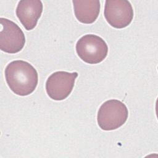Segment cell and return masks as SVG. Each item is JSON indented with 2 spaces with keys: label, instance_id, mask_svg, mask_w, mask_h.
Returning <instances> with one entry per match:
<instances>
[{
  "label": "cell",
  "instance_id": "cell-7",
  "mask_svg": "<svg viewBox=\"0 0 158 158\" xmlns=\"http://www.w3.org/2000/svg\"><path fill=\"white\" fill-rule=\"evenodd\" d=\"M43 8V4L40 0H21L19 2L16 15L27 30H31L36 27Z\"/></svg>",
  "mask_w": 158,
  "mask_h": 158
},
{
  "label": "cell",
  "instance_id": "cell-4",
  "mask_svg": "<svg viewBox=\"0 0 158 158\" xmlns=\"http://www.w3.org/2000/svg\"><path fill=\"white\" fill-rule=\"evenodd\" d=\"M0 49L1 51L15 54L20 51L25 43V37L21 28L14 22L1 18Z\"/></svg>",
  "mask_w": 158,
  "mask_h": 158
},
{
  "label": "cell",
  "instance_id": "cell-5",
  "mask_svg": "<svg viewBox=\"0 0 158 158\" xmlns=\"http://www.w3.org/2000/svg\"><path fill=\"white\" fill-rule=\"evenodd\" d=\"M77 77V72L58 71L52 73L46 83L48 95L56 101H61L67 98L73 89Z\"/></svg>",
  "mask_w": 158,
  "mask_h": 158
},
{
  "label": "cell",
  "instance_id": "cell-8",
  "mask_svg": "<svg viewBox=\"0 0 158 158\" xmlns=\"http://www.w3.org/2000/svg\"><path fill=\"white\" fill-rule=\"evenodd\" d=\"M74 13L77 20L86 24L93 23L100 12L101 4L98 0L73 1Z\"/></svg>",
  "mask_w": 158,
  "mask_h": 158
},
{
  "label": "cell",
  "instance_id": "cell-1",
  "mask_svg": "<svg viewBox=\"0 0 158 158\" xmlns=\"http://www.w3.org/2000/svg\"><path fill=\"white\" fill-rule=\"evenodd\" d=\"M6 82L10 89L19 96H27L36 89L38 75L30 63L17 60L10 62L5 69Z\"/></svg>",
  "mask_w": 158,
  "mask_h": 158
},
{
  "label": "cell",
  "instance_id": "cell-2",
  "mask_svg": "<svg viewBox=\"0 0 158 158\" xmlns=\"http://www.w3.org/2000/svg\"><path fill=\"white\" fill-rule=\"evenodd\" d=\"M128 115V111L125 104L117 99H110L101 106L97 121L102 130L110 131L122 126L127 121Z\"/></svg>",
  "mask_w": 158,
  "mask_h": 158
},
{
  "label": "cell",
  "instance_id": "cell-3",
  "mask_svg": "<svg viewBox=\"0 0 158 158\" xmlns=\"http://www.w3.org/2000/svg\"><path fill=\"white\" fill-rule=\"evenodd\" d=\"M76 51L84 62L96 64L101 62L106 57L108 47L101 37L88 34L83 36L78 40L76 44Z\"/></svg>",
  "mask_w": 158,
  "mask_h": 158
},
{
  "label": "cell",
  "instance_id": "cell-6",
  "mask_svg": "<svg viewBox=\"0 0 158 158\" xmlns=\"http://www.w3.org/2000/svg\"><path fill=\"white\" fill-rule=\"evenodd\" d=\"M104 17L112 27L123 28L131 22L133 18V9L128 1L107 0L105 2Z\"/></svg>",
  "mask_w": 158,
  "mask_h": 158
}]
</instances>
